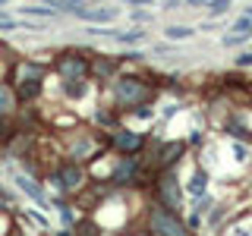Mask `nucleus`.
<instances>
[{
  "label": "nucleus",
  "mask_w": 252,
  "mask_h": 236,
  "mask_svg": "<svg viewBox=\"0 0 252 236\" xmlns=\"http://www.w3.org/2000/svg\"><path fill=\"white\" fill-rule=\"evenodd\" d=\"M57 73L60 79H89V60L82 57L79 51H63L57 54Z\"/></svg>",
  "instance_id": "5"
},
{
  "label": "nucleus",
  "mask_w": 252,
  "mask_h": 236,
  "mask_svg": "<svg viewBox=\"0 0 252 236\" xmlns=\"http://www.w3.org/2000/svg\"><path fill=\"white\" fill-rule=\"evenodd\" d=\"M16 186L22 189V192L29 195V199H35L38 205H47V199H44V189L35 183V179H29V177H22V173H16Z\"/></svg>",
  "instance_id": "13"
},
{
  "label": "nucleus",
  "mask_w": 252,
  "mask_h": 236,
  "mask_svg": "<svg viewBox=\"0 0 252 236\" xmlns=\"http://www.w3.org/2000/svg\"><path fill=\"white\" fill-rule=\"evenodd\" d=\"M44 88V79H19L16 82V98L19 101H32V98H38Z\"/></svg>",
  "instance_id": "12"
},
{
  "label": "nucleus",
  "mask_w": 252,
  "mask_h": 236,
  "mask_svg": "<svg viewBox=\"0 0 252 236\" xmlns=\"http://www.w3.org/2000/svg\"><path fill=\"white\" fill-rule=\"evenodd\" d=\"M192 26H167L164 35H167V41H183V38H192Z\"/></svg>",
  "instance_id": "18"
},
{
  "label": "nucleus",
  "mask_w": 252,
  "mask_h": 236,
  "mask_svg": "<svg viewBox=\"0 0 252 236\" xmlns=\"http://www.w3.org/2000/svg\"><path fill=\"white\" fill-rule=\"evenodd\" d=\"M148 230L155 236H186V224L177 217V211L167 205H155L148 217Z\"/></svg>",
  "instance_id": "3"
},
{
  "label": "nucleus",
  "mask_w": 252,
  "mask_h": 236,
  "mask_svg": "<svg viewBox=\"0 0 252 236\" xmlns=\"http://www.w3.org/2000/svg\"><path fill=\"white\" fill-rule=\"evenodd\" d=\"M73 16H79L82 22H98V26H107V22H114L117 19V10L114 6H82V3H76L73 10H69Z\"/></svg>",
  "instance_id": "8"
},
{
  "label": "nucleus",
  "mask_w": 252,
  "mask_h": 236,
  "mask_svg": "<svg viewBox=\"0 0 252 236\" xmlns=\"http://www.w3.org/2000/svg\"><path fill=\"white\" fill-rule=\"evenodd\" d=\"M126 3H139V6H152L155 0H126Z\"/></svg>",
  "instance_id": "24"
},
{
  "label": "nucleus",
  "mask_w": 252,
  "mask_h": 236,
  "mask_svg": "<svg viewBox=\"0 0 252 236\" xmlns=\"http://www.w3.org/2000/svg\"><path fill=\"white\" fill-rule=\"evenodd\" d=\"M85 88H89L85 79H63V94H66V98H82Z\"/></svg>",
  "instance_id": "17"
},
{
  "label": "nucleus",
  "mask_w": 252,
  "mask_h": 236,
  "mask_svg": "<svg viewBox=\"0 0 252 236\" xmlns=\"http://www.w3.org/2000/svg\"><path fill=\"white\" fill-rule=\"evenodd\" d=\"M110 145V139L98 136V132H79V136L66 145L69 157H73L76 164H85V161H98V157H104V148Z\"/></svg>",
  "instance_id": "2"
},
{
  "label": "nucleus",
  "mask_w": 252,
  "mask_h": 236,
  "mask_svg": "<svg viewBox=\"0 0 252 236\" xmlns=\"http://www.w3.org/2000/svg\"><path fill=\"white\" fill-rule=\"evenodd\" d=\"M155 85H148L139 76H117L114 79V104L120 110H136V107H148L155 101Z\"/></svg>",
  "instance_id": "1"
},
{
  "label": "nucleus",
  "mask_w": 252,
  "mask_h": 236,
  "mask_svg": "<svg viewBox=\"0 0 252 236\" xmlns=\"http://www.w3.org/2000/svg\"><path fill=\"white\" fill-rule=\"evenodd\" d=\"M136 179H139V157H136V151H126V157H120V161H117V167L110 170V183L132 186Z\"/></svg>",
  "instance_id": "7"
},
{
  "label": "nucleus",
  "mask_w": 252,
  "mask_h": 236,
  "mask_svg": "<svg viewBox=\"0 0 252 236\" xmlns=\"http://www.w3.org/2000/svg\"><path fill=\"white\" fill-rule=\"evenodd\" d=\"M155 192H158V202L161 205H167V208H183V189H180V179L173 177V170L170 167H164V170H158V177H155Z\"/></svg>",
  "instance_id": "4"
},
{
  "label": "nucleus",
  "mask_w": 252,
  "mask_h": 236,
  "mask_svg": "<svg viewBox=\"0 0 252 236\" xmlns=\"http://www.w3.org/2000/svg\"><path fill=\"white\" fill-rule=\"evenodd\" d=\"M22 13H29V16H54L57 10H54V6H22Z\"/></svg>",
  "instance_id": "20"
},
{
  "label": "nucleus",
  "mask_w": 252,
  "mask_h": 236,
  "mask_svg": "<svg viewBox=\"0 0 252 236\" xmlns=\"http://www.w3.org/2000/svg\"><path fill=\"white\" fill-rule=\"evenodd\" d=\"M16 104H19V98H16V91L10 88V85H3L0 82V117H10Z\"/></svg>",
  "instance_id": "14"
},
{
  "label": "nucleus",
  "mask_w": 252,
  "mask_h": 236,
  "mask_svg": "<svg viewBox=\"0 0 252 236\" xmlns=\"http://www.w3.org/2000/svg\"><path fill=\"white\" fill-rule=\"evenodd\" d=\"M236 66H252V51H246V54H240V57H236Z\"/></svg>",
  "instance_id": "22"
},
{
  "label": "nucleus",
  "mask_w": 252,
  "mask_h": 236,
  "mask_svg": "<svg viewBox=\"0 0 252 236\" xmlns=\"http://www.w3.org/2000/svg\"><path fill=\"white\" fill-rule=\"evenodd\" d=\"M205 183H208V177H205V170L202 167H195L192 170V177H189V192H192V199H202L205 195Z\"/></svg>",
  "instance_id": "15"
},
{
  "label": "nucleus",
  "mask_w": 252,
  "mask_h": 236,
  "mask_svg": "<svg viewBox=\"0 0 252 236\" xmlns=\"http://www.w3.org/2000/svg\"><path fill=\"white\" fill-rule=\"evenodd\" d=\"M132 22H142V26H145V22H152V13H132Z\"/></svg>",
  "instance_id": "23"
},
{
  "label": "nucleus",
  "mask_w": 252,
  "mask_h": 236,
  "mask_svg": "<svg viewBox=\"0 0 252 236\" xmlns=\"http://www.w3.org/2000/svg\"><path fill=\"white\" fill-rule=\"evenodd\" d=\"M54 183H57V186L63 189V192H82V186H85L82 164H76V161H66V164H63V167L57 170Z\"/></svg>",
  "instance_id": "6"
},
{
  "label": "nucleus",
  "mask_w": 252,
  "mask_h": 236,
  "mask_svg": "<svg viewBox=\"0 0 252 236\" xmlns=\"http://www.w3.org/2000/svg\"><path fill=\"white\" fill-rule=\"evenodd\" d=\"M183 151H186V142H167V145H161L158 148V157H155V167L158 170L173 167V164L183 157Z\"/></svg>",
  "instance_id": "10"
},
{
  "label": "nucleus",
  "mask_w": 252,
  "mask_h": 236,
  "mask_svg": "<svg viewBox=\"0 0 252 236\" xmlns=\"http://www.w3.org/2000/svg\"><path fill=\"white\" fill-rule=\"evenodd\" d=\"M10 136H13V126L6 123V117H0V145H3V142H10Z\"/></svg>",
  "instance_id": "21"
},
{
  "label": "nucleus",
  "mask_w": 252,
  "mask_h": 236,
  "mask_svg": "<svg viewBox=\"0 0 252 236\" xmlns=\"http://www.w3.org/2000/svg\"><path fill=\"white\" fill-rule=\"evenodd\" d=\"M110 145L117 148V151H139L142 145H145V136L142 132H132V129H117L114 136H110Z\"/></svg>",
  "instance_id": "9"
},
{
  "label": "nucleus",
  "mask_w": 252,
  "mask_h": 236,
  "mask_svg": "<svg viewBox=\"0 0 252 236\" xmlns=\"http://www.w3.org/2000/svg\"><path fill=\"white\" fill-rule=\"evenodd\" d=\"M230 10V0H208V13L211 16H224Z\"/></svg>",
  "instance_id": "19"
},
{
  "label": "nucleus",
  "mask_w": 252,
  "mask_h": 236,
  "mask_svg": "<svg viewBox=\"0 0 252 236\" xmlns=\"http://www.w3.org/2000/svg\"><path fill=\"white\" fill-rule=\"evenodd\" d=\"M233 35H227L224 38V47H236V44H243V41H249L252 38V16L246 13V16H240V19L233 22Z\"/></svg>",
  "instance_id": "11"
},
{
  "label": "nucleus",
  "mask_w": 252,
  "mask_h": 236,
  "mask_svg": "<svg viewBox=\"0 0 252 236\" xmlns=\"http://www.w3.org/2000/svg\"><path fill=\"white\" fill-rule=\"evenodd\" d=\"M89 73L98 76V79H110V73H114V60H104V57L92 60V63H89Z\"/></svg>",
  "instance_id": "16"
},
{
  "label": "nucleus",
  "mask_w": 252,
  "mask_h": 236,
  "mask_svg": "<svg viewBox=\"0 0 252 236\" xmlns=\"http://www.w3.org/2000/svg\"><path fill=\"white\" fill-rule=\"evenodd\" d=\"M0 3H6V0H0Z\"/></svg>",
  "instance_id": "25"
}]
</instances>
